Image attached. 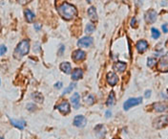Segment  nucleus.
I'll return each instance as SVG.
<instances>
[{
    "instance_id": "nucleus-2",
    "label": "nucleus",
    "mask_w": 168,
    "mask_h": 139,
    "mask_svg": "<svg viewBox=\"0 0 168 139\" xmlns=\"http://www.w3.org/2000/svg\"><path fill=\"white\" fill-rule=\"evenodd\" d=\"M30 51V41L29 40H23L18 43L16 46L15 52H14V57L16 59H21L25 55H27Z\"/></svg>"
},
{
    "instance_id": "nucleus-10",
    "label": "nucleus",
    "mask_w": 168,
    "mask_h": 139,
    "mask_svg": "<svg viewBox=\"0 0 168 139\" xmlns=\"http://www.w3.org/2000/svg\"><path fill=\"white\" fill-rule=\"evenodd\" d=\"M107 82L110 85L114 86L117 84V82H119V77H117V75L115 74L114 72H110L107 74Z\"/></svg>"
},
{
    "instance_id": "nucleus-30",
    "label": "nucleus",
    "mask_w": 168,
    "mask_h": 139,
    "mask_svg": "<svg viewBox=\"0 0 168 139\" xmlns=\"http://www.w3.org/2000/svg\"><path fill=\"white\" fill-rule=\"evenodd\" d=\"M27 109H28V110H35L36 107H35V105H33V104H28L27 105Z\"/></svg>"
},
{
    "instance_id": "nucleus-14",
    "label": "nucleus",
    "mask_w": 168,
    "mask_h": 139,
    "mask_svg": "<svg viewBox=\"0 0 168 139\" xmlns=\"http://www.w3.org/2000/svg\"><path fill=\"white\" fill-rule=\"evenodd\" d=\"M71 103L74 106V109H78L80 106V96L78 93H74L71 97Z\"/></svg>"
},
{
    "instance_id": "nucleus-33",
    "label": "nucleus",
    "mask_w": 168,
    "mask_h": 139,
    "mask_svg": "<svg viewBox=\"0 0 168 139\" xmlns=\"http://www.w3.org/2000/svg\"><path fill=\"white\" fill-rule=\"evenodd\" d=\"M35 30H39V29H41V25L36 23V24H35Z\"/></svg>"
},
{
    "instance_id": "nucleus-22",
    "label": "nucleus",
    "mask_w": 168,
    "mask_h": 139,
    "mask_svg": "<svg viewBox=\"0 0 168 139\" xmlns=\"http://www.w3.org/2000/svg\"><path fill=\"white\" fill-rule=\"evenodd\" d=\"M116 103V97H115V93L114 91H111L109 96H108V99H107V102H106V105L109 106H114Z\"/></svg>"
},
{
    "instance_id": "nucleus-9",
    "label": "nucleus",
    "mask_w": 168,
    "mask_h": 139,
    "mask_svg": "<svg viewBox=\"0 0 168 139\" xmlns=\"http://www.w3.org/2000/svg\"><path fill=\"white\" fill-rule=\"evenodd\" d=\"M57 109L62 113V114H67V113L70 112V104L64 101V102H62L61 104H59Z\"/></svg>"
},
{
    "instance_id": "nucleus-1",
    "label": "nucleus",
    "mask_w": 168,
    "mask_h": 139,
    "mask_svg": "<svg viewBox=\"0 0 168 139\" xmlns=\"http://www.w3.org/2000/svg\"><path fill=\"white\" fill-rule=\"evenodd\" d=\"M59 15L66 20H71L77 16V8L68 2H62L59 6H57Z\"/></svg>"
},
{
    "instance_id": "nucleus-12",
    "label": "nucleus",
    "mask_w": 168,
    "mask_h": 139,
    "mask_svg": "<svg viewBox=\"0 0 168 139\" xmlns=\"http://www.w3.org/2000/svg\"><path fill=\"white\" fill-rule=\"evenodd\" d=\"M11 121V124L14 126V127L17 128V129H20V130H23L25 127H26V122L24 121V120L20 119V120H17V119H10Z\"/></svg>"
},
{
    "instance_id": "nucleus-5",
    "label": "nucleus",
    "mask_w": 168,
    "mask_h": 139,
    "mask_svg": "<svg viewBox=\"0 0 168 139\" xmlns=\"http://www.w3.org/2000/svg\"><path fill=\"white\" fill-rule=\"evenodd\" d=\"M144 19L148 24H151L153 22L156 21L157 19V12H155L154 10H149L145 12V16Z\"/></svg>"
},
{
    "instance_id": "nucleus-20",
    "label": "nucleus",
    "mask_w": 168,
    "mask_h": 139,
    "mask_svg": "<svg viewBox=\"0 0 168 139\" xmlns=\"http://www.w3.org/2000/svg\"><path fill=\"white\" fill-rule=\"evenodd\" d=\"M96 132H97V135L100 138H103L105 134H106V129L104 128V126L102 125H99V126H97L96 128Z\"/></svg>"
},
{
    "instance_id": "nucleus-21",
    "label": "nucleus",
    "mask_w": 168,
    "mask_h": 139,
    "mask_svg": "<svg viewBox=\"0 0 168 139\" xmlns=\"http://www.w3.org/2000/svg\"><path fill=\"white\" fill-rule=\"evenodd\" d=\"M25 17H26V20L28 22H30V23L33 22L35 20V14L31 10H29V9L25 10Z\"/></svg>"
},
{
    "instance_id": "nucleus-18",
    "label": "nucleus",
    "mask_w": 168,
    "mask_h": 139,
    "mask_svg": "<svg viewBox=\"0 0 168 139\" xmlns=\"http://www.w3.org/2000/svg\"><path fill=\"white\" fill-rule=\"evenodd\" d=\"M88 16L92 19V21H97V10L95 7H90L88 9Z\"/></svg>"
},
{
    "instance_id": "nucleus-23",
    "label": "nucleus",
    "mask_w": 168,
    "mask_h": 139,
    "mask_svg": "<svg viewBox=\"0 0 168 139\" xmlns=\"http://www.w3.org/2000/svg\"><path fill=\"white\" fill-rule=\"evenodd\" d=\"M32 98L34 101H35V102L37 103H42L43 102V100H44V97H43V95L41 93L39 92H35L32 94Z\"/></svg>"
},
{
    "instance_id": "nucleus-4",
    "label": "nucleus",
    "mask_w": 168,
    "mask_h": 139,
    "mask_svg": "<svg viewBox=\"0 0 168 139\" xmlns=\"http://www.w3.org/2000/svg\"><path fill=\"white\" fill-rule=\"evenodd\" d=\"M153 125L156 129H163L167 125V115H163L160 117H158L154 121Z\"/></svg>"
},
{
    "instance_id": "nucleus-29",
    "label": "nucleus",
    "mask_w": 168,
    "mask_h": 139,
    "mask_svg": "<svg viewBox=\"0 0 168 139\" xmlns=\"http://www.w3.org/2000/svg\"><path fill=\"white\" fill-rule=\"evenodd\" d=\"M7 52V47L5 45H0V55H4Z\"/></svg>"
},
{
    "instance_id": "nucleus-24",
    "label": "nucleus",
    "mask_w": 168,
    "mask_h": 139,
    "mask_svg": "<svg viewBox=\"0 0 168 139\" xmlns=\"http://www.w3.org/2000/svg\"><path fill=\"white\" fill-rule=\"evenodd\" d=\"M94 100H95V98L92 94H87V95H85V97H84V101L86 102L87 105H93L94 104Z\"/></svg>"
},
{
    "instance_id": "nucleus-36",
    "label": "nucleus",
    "mask_w": 168,
    "mask_h": 139,
    "mask_svg": "<svg viewBox=\"0 0 168 139\" xmlns=\"http://www.w3.org/2000/svg\"><path fill=\"white\" fill-rule=\"evenodd\" d=\"M105 115H106V117H111V111H110V110L106 111V113H105Z\"/></svg>"
},
{
    "instance_id": "nucleus-16",
    "label": "nucleus",
    "mask_w": 168,
    "mask_h": 139,
    "mask_svg": "<svg viewBox=\"0 0 168 139\" xmlns=\"http://www.w3.org/2000/svg\"><path fill=\"white\" fill-rule=\"evenodd\" d=\"M153 107L158 112H163L167 110V105L165 103H155L153 105Z\"/></svg>"
},
{
    "instance_id": "nucleus-25",
    "label": "nucleus",
    "mask_w": 168,
    "mask_h": 139,
    "mask_svg": "<svg viewBox=\"0 0 168 139\" xmlns=\"http://www.w3.org/2000/svg\"><path fill=\"white\" fill-rule=\"evenodd\" d=\"M95 29H96V27H95L94 24H93V23H88V24L86 25L85 32H86L87 34H91V33L94 32Z\"/></svg>"
},
{
    "instance_id": "nucleus-3",
    "label": "nucleus",
    "mask_w": 168,
    "mask_h": 139,
    "mask_svg": "<svg viewBox=\"0 0 168 139\" xmlns=\"http://www.w3.org/2000/svg\"><path fill=\"white\" fill-rule=\"evenodd\" d=\"M142 103V98L141 97H139V98H130L128 99L125 103L123 105V109L125 110H128L130 109L131 107L133 106H136L138 105H140Z\"/></svg>"
},
{
    "instance_id": "nucleus-8",
    "label": "nucleus",
    "mask_w": 168,
    "mask_h": 139,
    "mask_svg": "<svg viewBox=\"0 0 168 139\" xmlns=\"http://www.w3.org/2000/svg\"><path fill=\"white\" fill-rule=\"evenodd\" d=\"M85 57H86V54L84 51H82V50H76L73 55H72V58L74 61H82L85 59Z\"/></svg>"
},
{
    "instance_id": "nucleus-28",
    "label": "nucleus",
    "mask_w": 168,
    "mask_h": 139,
    "mask_svg": "<svg viewBox=\"0 0 168 139\" xmlns=\"http://www.w3.org/2000/svg\"><path fill=\"white\" fill-rule=\"evenodd\" d=\"M77 86V84L76 83H72L69 86H68L67 88H66V89L64 90V92H63V94H67V93H70L73 89H74V87H76Z\"/></svg>"
},
{
    "instance_id": "nucleus-6",
    "label": "nucleus",
    "mask_w": 168,
    "mask_h": 139,
    "mask_svg": "<svg viewBox=\"0 0 168 139\" xmlns=\"http://www.w3.org/2000/svg\"><path fill=\"white\" fill-rule=\"evenodd\" d=\"M93 44V39L91 36H84L81 37L77 41V45L79 47H90Z\"/></svg>"
},
{
    "instance_id": "nucleus-34",
    "label": "nucleus",
    "mask_w": 168,
    "mask_h": 139,
    "mask_svg": "<svg viewBox=\"0 0 168 139\" xmlns=\"http://www.w3.org/2000/svg\"><path fill=\"white\" fill-rule=\"evenodd\" d=\"M163 30L164 33H167L168 32V31H167V25L166 24H163Z\"/></svg>"
},
{
    "instance_id": "nucleus-35",
    "label": "nucleus",
    "mask_w": 168,
    "mask_h": 139,
    "mask_svg": "<svg viewBox=\"0 0 168 139\" xmlns=\"http://www.w3.org/2000/svg\"><path fill=\"white\" fill-rule=\"evenodd\" d=\"M135 21H136V18L133 17V18H132V21H131V26H132V27H135Z\"/></svg>"
},
{
    "instance_id": "nucleus-7",
    "label": "nucleus",
    "mask_w": 168,
    "mask_h": 139,
    "mask_svg": "<svg viewBox=\"0 0 168 139\" xmlns=\"http://www.w3.org/2000/svg\"><path fill=\"white\" fill-rule=\"evenodd\" d=\"M86 123H87V120L82 115H77V116L74 117V125L76 126V127H77V128L85 127Z\"/></svg>"
},
{
    "instance_id": "nucleus-31",
    "label": "nucleus",
    "mask_w": 168,
    "mask_h": 139,
    "mask_svg": "<svg viewBox=\"0 0 168 139\" xmlns=\"http://www.w3.org/2000/svg\"><path fill=\"white\" fill-rule=\"evenodd\" d=\"M54 87L57 88V89H59V88L62 87V83H61V82H58V83H57L54 85Z\"/></svg>"
},
{
    "instance_id": "nucleus-27",
    "label": "nucleus",
    "mask_w": 168,
    "mask_h": 139,
    "mask_svg": "<svg viewBox=\"0 0 168 139\" xmlns=\"http://www.w3.org/2000/svg\"><path fill=\"white\" fill-rule=\"evenodd\" d=\"M156 59H154V58H148L147 60V65L149 67H154L155 65H156Z\"/></svg>"
},
{
    "instance_id": "nucleus-26",
    "label": "nucleus",
    "mask_w": 168,
    "mask_h": 139,
    "mask_svg": "<svg viewBox=\"0 0 168 139\" xmlns=\"http://www.w3.org/2000/svg\"><path fill=\"white\" fill-rule=\"evenodd\" d=\"M151 32H152V36H153V39H155V40L159 39L160 36V31H159L158 29H156V28H152V29H151Z\"/></svg>"
},
{
    "instance_id": "nucleus-13",
    "label": "nucleus",
    "mask_w": 168,
    "mask_h": 139,
    "mask_svg": "<svg viewBox=\"0 0 168 139\" xmlns=\"http://www.w3.org/2000/svg\"><path fill=\"white\" fill-rule=\"evenodd\" d=\"M148 48V43L147 41L143 40H140L137 42V50H138L139 53H143L145 52Z\"/></svg>"
},
{
    "instance_id": "nucleus-17",
    "label": "nucleus",
    "mask_w": 168,
    "mask_h": 139,
    "mask_svg": "<svg viewBox=\"0 0 168 139\" xmlns=\"http://www.w3.org/2000/svg\"><path fill=\"white\" fill-rule=\"evenodd\" d=\"M126 64L124 61H117V62H116L115 64V65H114V69L116 71H117V72H123L124 70H125L126 69Z\"/></svg>"
},
{
    "instance_id": "nucleus-37",
    "label": "nucleus",
    "mask_w": 168,
    "mask_h": 139,
    "mask_svg": "<svg viewBox=\"0 0 168 139\" xmlns=\"http://www.w3.org/2000/svg\"><path fill=\"white\" fill-rule=\"evenodd\" d=\"M114 139H120V138H114Z\"/></svg>"
},
{
    "instance_id": "nucleus-15",
    "label": "nucleus",
    "mask_w": 168,
    "mask_h": 139,
    "mask_svg": "<svg viewBox=\"0 0 168 139\" xmlns=\"http://www.w3.org/2000/svg\"><path fill=\"white\" fill-rule=\"evenodd\" d=\"M82 76H83V71H82V69H80V68L74 69V70L72 72V79L74 81L80 80L82 78Z\"/></svg>"
},
{
    "instance_id": "nucleus-32",
    "label": "nucleus",
    "mask_w": 168,
    "mask_h": 139,
    "mask_svg": "<svg viewBox=\"0 0 168 139\" xmlns=\"http://www.w3.org/2000/svg\"><path fill=\"white\" fill-rule=\"evenodd\" d=\"M144 96H145V98H149L151 96V90H146L145 91V93H144Z\"/></svg>"
},
{
    "instance_id": "nucleus-19",
    "label": "nucleus",
    "mask_w": 168,
    "mask_h": 139,
    "mask_svg": "<svg viewBox=\"0 0 168 139\" xmlns=\"http://www.w3.org/2000/svg\"><path fill=\"white\" fill-rule=\"evenodd\" d=\"M59 67H60V69H61V70L63 71L65 74H70V73H71V70H72V69H71V64H70L68 61H63V62H62V64H60Z\"/></svg>"
},
{
    "instance_id": "nucleus-11",
    "label": "nucleus",
    "mask_w": 168,
    "mask_h": 139,
    "mask_svg": "<svg viewBox=\"0 0 168 139\" xmlns=\"http://www.w3.org/2000/svg\"><path fill=\"white\" fill-rule=\"evenodd\" d=\"M167 55H163V58L160 59V62H159V70L160 71H163V72H167V66H168V62H167Z\"/></svg>"
}]
</instances>
